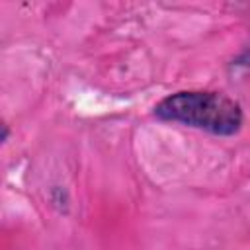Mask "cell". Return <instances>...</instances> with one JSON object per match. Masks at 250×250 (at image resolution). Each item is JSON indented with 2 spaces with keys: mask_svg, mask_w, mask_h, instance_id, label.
Wrapping results in <instances>:
<instances>
[{
  "mask_svg": "<svg viewBox=\"0 0 250 250\" xmlns=\"http://www.w3.org/2000/svg\"><path fill=\"white\" fill-rule=\"evenodd\" d=\"M160 119L180 121L217 135H232L240 129L242 111L236 102L215 92H180L156 105Z\"/></svg>",
  "mask_w": 250,
  "mask_h": 250,
  "instance_id": "cell-1",
  "label": "cell"
}]
</instances>
